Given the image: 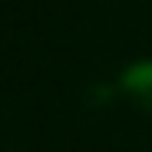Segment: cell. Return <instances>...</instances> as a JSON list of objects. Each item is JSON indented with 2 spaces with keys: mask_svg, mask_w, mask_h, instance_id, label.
<instances>
[{
  "mask_svg": "<svg viewBox=\"0 0 152 152\" xmlns=\"http://www.w3.org/2000/svg\"><path fill=\"white\" fill-rule=\"evenodd\" d=\"M122 89L129 93L142 109H152V60H142L122 73Z\"/></svg>",
  "mask_w": 152,
  "mask_h": 152,
  "instance_id": "obj_1",
  "label": "cell"
}]
</instances>
